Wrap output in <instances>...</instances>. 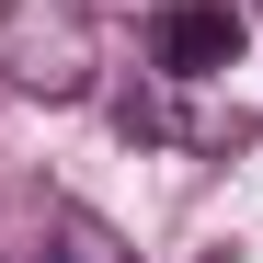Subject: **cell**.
Returning a JSON list of instances; mask_svg holds the SVG:
<instances>
[{
	"mask_svg": "<svg viewBox=\"0 0 263 263\" xmlns=\"http://www.w3.org/2000/svg\"><path fill=\"white\" fill-rule=\"evenodd\" d=\"M240 58V12L229 0H160L149 12V69L160 80H217Z\"/></svg>",
	"mask_w": 263,
	"mask_h": 263,
	"instance_id": "7a4b0ae2",
	"label": "cell"
},
{
	"mask_svg": "<svg viewBox=\"0 0 263 263\" xmlns=\"http://www.w3.org/2000/svg\"><path fill=\"white\" fill-rule=\"evenodd\" d=\"M0 80L34 92V103H80L103 80L92 0H0Z\"/></svg>",
	"mask_w": 263,
	"mask_h": 263,
	"instance_id": "6da1fadb",
	"label": "cell"
},
{
	"mask_svg": "<svg viewBox=\"0 0 263 263\" xmlns=\"http://www.w3.org/2000/svg\"><path fill=\"white\" fill-rule=\"evenodd\" d=\"M46 263H138V252H126L92 206H58V217H46Z\"/></svg>",
	"mask_w": 263,
	"mask_h": 263,
	"instance_id": "3957f363",
	"label": "cell"
}]
</instances>
